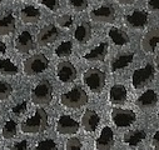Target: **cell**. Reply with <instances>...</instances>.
<instances>
[{"label": "cell", "instance_id": "1", "mask_svg": "<svg viewBox=\"0 0 159 150\" xmlns=\"http://www.w3.org/2000/svg\"><path fill=\"white\" fill-rule=\"evenodd\" d=\"M48 128V114L44 109H38L35 114L21 124V131L25 134L43 133Z\"/></svg>", "mask_w": 159, "mask_h": 150}, {"label": "cell", "instance_id": "2", "mask_svg": "<svg viewBox=\"0 0 159 150\" xmlns=\"http://www.w3.org/2000/svg\"><path fill=\"white\" fill-rule=\"evenodd\" d=\"M60 103L71 109H78L88 103V94L80 86H74L69 91L60 95Z\"/></svg>", "mask_w": 159, "mask_h": 150}, {"label": "cell", "instance_id": "3", "mask_svg": "<svg viewBox=\"0 0 159 150\" xmlns=\"http://www.w3.org/2000/svg\"><path fill=\"white\" fill-rule=\"evenodd\" d=\"M84 83L93 93H100L105 86V73L100 69L92 68L84 73Z\"/></svg>", "mask_w": 159, "mask_h": 150}, {"label": "cell", "instance_id": "4", "mask_svg": "<svg viewBox=\"0 0 159 150\" xmlns=\"http://www.w3.org/2000/svg\"><path fill=\"white\" fill-rule=\"evenodd\" d=\"M52 99H53V85L50 82L42 80L34 86L31 91V100L35 104L45 105V104H49Z\"/></svg>", "mask_w": 159, "mask_h": 150}, {"label": "cell", "instance_id": "5", "mask_svg": "<svg viewBox=\"0 0 159 150\" xmlns=\"http://www.w3.org/2000/svg\"><path fill=\"white\" fill-rule=\"evenodd\" d=\"M49 66V60L43 54H36L28 58L24 61V71L26 75H36L47 70Z\"/></svg>", "mask_w": 159, "mask_h": 150}, {"label": "cell", "instance_id": "6", "mask_svg": "<svg viewBox=\"0 0 159 150\" xmlns=\"http://www.w3.org/2000/svg\"><path fill=\"white\" fill-rule=\"evenodd\" d=\"M155 74V68L152 64H147L143 68H139L133 71L132 75V84L135 89H140L144 85H147L153 78Z\"/></svg>", "mask_w": 159, "mask_h": 150}, {"label": "cell", "instance_id": "7", "mask_svg": "<svg viewBox=\"0 0 159 150\" xmlns=\"http://www.w3.org/2000/svg\"><path fill=\"white\" fill-rule=\"evenodd\" d=\"M137 119L135 113L128 109H114L111 111V120L119 128H127Z\"/></svg>", "mask_w": 159, "mask_h": 150}, {"label": "cell", "instance_id": "8", "mask_svg": "<svg viewBox=\"0 0 159 150\" xmlns=\"http://www.w3.org/2000/svg\"><path fill=\"white\" fill-rule=\"evenodd\" d=\"M57 131L59 134H63V135H69V134H75L78 133L79 125L78 121H75V119H73L69 115H61L58 121H57Z\"/></svg>", "mask_w": 159, "mask_h": 150}, {"label": "cell", "instance_id": "9", "mask_svg": "<svg viewBox=\"0 0 159 150\" xmlns=\"http://www.w3.org/2000/svg\"><path fill=\"white\" fill-rule=\"evenodd\" d=\"M90 18L98 23H111L115 19V10L111 5H102L90 11Z\"/></svg>", "mask_w": 159, "mask_h": 150}, {"label": "cell", "instance_id": "10", "mask_svg": "<svg viewBox=\"0 0 159 150\" xmlns=\"http://www.w3.org/2000/svg\"><path fill=\"white\" fill-rule=\"evenodd\" d=\"M57 75L58 79L63 83H70L76 78V69L69 61H61L57 66Z\"/></svg>", "mask_w": 159, "mask_h": 150}, {"label": "cell", "instance_id": "11", "mask_svg": "<svg viewBox=\"0 0 159 150\" xmlns=\"http://www.w3.org/2000/svg\"><path fill=\"white\" fill-rule=\"evenodd\" d=\"M148 19H149V14L145 10H140V9H137L125 16L127 24L134 29H143L148 24Z\"/></svg>", "mask_w": 159, "mask_h": 150}, {"label": "cell", "instance_id": "12", "mask_svg": "<svg viewBox=\"0 0 159 150\" xmlns=\"http://www.w3.org/2000/svg\"><path fill=\"white\" fill-rule=\"evenodd\" d=\"M14 46H15V49H16L19 53H23V54L31 51V50L35 48V44H34V40H33L31 34H30L28 30L23 31V33L16 38V39H15Z\"/></svg>", "mask_w": 159, "mask_h": 150}, {"label": "cell", "instance_id": "13", "mask_svg": "<svg viewBox=\"0 0 159 150\" xmlns=\"http://www.w3.org/2000/svg\"><path fill=\"white\" fill-rule=\"evenodd\" d=\"M59 36V31L54 25L44 26L38 34V43L40 45H49L54 43Z\"/></svg>", "mask_w": 159, "mask_h": 150}, {"label": "cell", "instance_id": "14", "mask_svg": "<svg viewBox=\"0 0 159 150\" xmlns=\"http://www.w3.org/2000/svg\"><path fill=\"white\" fill-rule=\"evenodd\" d=\"M113 145H114L113 130L109 126H105L95 141V148L97 150H111Z\"/></svg>", "mask_w": 159, "mask_h": 150}, {"label": "cell", "instance_id": "15", "mask_svg": "<svg viewBox=\"0 0 159 150\" xmlns=\"http://www.w3.org/2000/svg\"><path fill=\"white\" fill-rule=\"evenodd\" d=\"M100 121V117L95 110L88 109L82 117V125L87 131H95Z\"/></svg>", "mask_w": 159, "mask_h": 150}, {"label": "cell", "instance_id": "16", "mask_svg": "<svg viewBox=\"0 0 159 150\" xmlns=\"http://www.w3.org/2000/svg\"><path fill=\"white\" fill-rule=\"evenodd\" d=\"M127 89L124 85H120V84H116V85H113L110 91H109V100L111 104H115V105H122L127 101Z\"/></svg>", "mask_w": 159, "mask_h": 150}, {"label": "cell", "instance_id": "17", "mask_svg": "<svg viewBox=\"0 0 159 150\" xmlns=\"http://www.w3.org/2000/svg\"><path fill=\"white\" fill-rule=\"evenodd\" d=\"M92 36V25L88 21H82L74 31V38L79 44H85Z\"/></svg>", "mask_w": 159, "mask_h": 150}, {"label": "cell", "instance_id": "18", "mask_svg": "<svg viewBox=\"0 0 159 150\" xmlns=\"http://www.w3.org/2000/svg\"><path fill=\"white\" fill-rule=\"evenodd\" d=\"M107 53H108V44L107 43H102L98 46H95L94 49H92L88 53H85L83 55V58L85 60H89V61H95V60L97 61H102L107 56Z\"/></svg>", "mask_w": 159, "mask_h": 150}, {"label": "cell", "instance_id": "19", "mask_svg": "<svg viewBox=\"0 0 159 150\" xmlns=\"http://www.w3.org/2000/svg\"><path fill=\"white\" fill-rule=\"evenodd\" d=\"M15 30V16L11 11H8L0 18V35H9Z\"/></svg>", "mask_w": 159, "mask_h": 150}, {"label": "cell", "instance_id": "20", "mask_svg": "<svg viewBox=\"0 0 159 150\" xmlns=\"http://www.w3.org/2000/svg\"><path fill=\"white\" fill-rule=\"evenodd\" d=\"M40 16H42L40 10L35 7H31V5L23 8L20 11V18L25 24H34L40 19Z\"/></svg>", "mask_w": 159, "mask_h": 150}, {"label": "cell", "instance_id": "21", "mask_svg": "<svg viewBox=\"0 0 159 150\" xmlns=\"http://www.w3.org/2000/svg\"><path fill=\"white\" fill-rule=\"evenodd\" d=\"M108 35H109V38L111 39V42H113L115 45H118V46L127 45V44L129 43V40H130V39H129V35H128L125 31L120 30L119 28H115V26H113V28L109 29Z\"/></svg>", "mask_w": 159, "mask_h": 150}, {"label": "cell", "instance_id": "22", "mask_svg": "<svg viewBox=\"0 0 159 150\" xmlns=\"http://www.w3.org/2000/svg\"><path fill=\"white\" fill-rule=\"evenodd\" d=\"M158 39H159V33L158 30H152L148 31L144 38H143V42H142V48L145 53H153L157 48L158 44Z\"/></svg>", "mask_w": 159, "mask_h": 150}, {"label": "cell", "instance_id": "23", "mask_svg": "<svg viewBox=\"0 0 159 150\" xmlns=\"http://www.w3.org/2000/svg\"><path fill=\"white\" fill-rule=\"evenodd\" d=\"M157 93L152 89L144 91L138 99H137V105L142 109H148V108H152L157 104Z\"/></svg>", "mask_w": 159, "mask_h": 150}, {"label": "cell", "instance_id": "24", "mask_svg": "<svg viewBox=\"0 0 159 150\" xmlns=\"http://www.w3.org/2000/svg\"><path fill=\"white\" fill-rule=\"evenodd\" d=\"M133 59H134L133 53H127V54H122V55L116 56L111 61V71H118V70H122V69L129 66L132 64Z\"/></svg>", "mask_w": 159, "mask_h": 150}, {"label": "cell", "instance_id": "25", "mask_svg": "<svg viewBox=\"0 0 159 150\" xmlns=\"http://www.w3.org/2000/svg\"><path fill=\"white\" fill-rule=\"evenodd\" d=\"M147 134L144 130H132V131H128L125 133L124 138H123V141L130 146H135L138 144H140L144 139H145Z\"/></svg>", "mask_w": 159, "mask_h": 150}, {"label": "cell", "instance_id": "26", "mask_svg": "<svg viewBox=\"0 0 159 150\" xmlns=\"http://www.w3.org/2000/svg\"><path fill=\"white\" fill-rule=\"evenodd\" d=\"M19 69L11 59H0V74L2 75L11 77V75H16Z\"/></svg>", "mask_w": 159, "mask_h": 150}, {"label": "cell", "instance_id": "27", "mask_svg": "<svg viewBox=\"0 0 159 150\" xmlns=\"http://www.w3.org/2000/svg\"><path fill=\"white\" fill-rule=\"evenodd\" d=\"M71 50H73V44H71V42L66 40V42H63L55 49V54L59 58H65V56H69L71 54Z\"/></svg>", "mask_w": 159, "mask_h": 150}, {"label": "cell", "instance_id": "28", "mask_svg": "<svg viewBox=\"0 0 159 150\" xmlns=\"http://www.w3.org/2000/svg\"><path fill=\"white\" fill-rule=\"evenodd\" d=\"M3 136L5 139H11L15 136L16 134V123L14 120H8L5 124H4V128H3V131H2Z\"/></svg>", "mask_w": 159, "mask_h": 150}, {"label": "cell", "instance_id": "29", "mask_svg": "<svg viewBox=\"0 0 159 150\" xmlns=\"http://www.w3.org/2000/svg\"><path fill=\"white\" fill-rule=\"evenodd\" d=\"M34 150H57V144L53 139H45L39 141L35 145Z\"/></svg>", "mask_w": 159, "mask_h": 150}, {"label": "cell", "instance_id": "30", "mask_svg": "<svg viewBox=\"0 0 159 150\" xmlns=\"http://www.w3.org/2000/svg\"><path fill=\"white\" fill-rule=\"evenodd\" d=\"M13 93V86L7 83V82H2L0 80V100L8 99Z\"/></svg>", "mask_w": 159, "mask_h": 150}, {"label": "cell", "instance_id": "31", "mask_svg": "<svg viewBox=\"0 0 159 150\" xmlns=\"http://www.w3.org/2000/svg\"><path fill=\"white\" fill-rule=\"evenodd\" d=\"M69 7L75 11H82L88 8V0H69Z\"/></svg>", "mask_w": 159, "mask_h": 150}, {"label": "cell", "instance_id": "32", "mask_svg": "<svg viewBox=\"0 0 159 150\" xmlns=\"http://www.w3.org/2000/svg\"><path fill=\"white\" fill-rule=\"evenodd\" d=\"M57 23H58V25H59L60 28L68 29V28H70L71 24H73V16H71L70 14H64V15H61V16H59V18L57 19Z\"/></svg>", "mask_w": 159, "mask_h": 150}, {"label": "cell", "instance_id": "33", "mask_svg": "<svg viewBox=\"0 0 159 150\" xmlns=\"http://www.w3.org/2000/svg\"><path fill=\"white\" fill-rule=\"evenodd\" d=\"M65 150H82V141L78 138H70L65 143Z\"/></svg>", "mask_w": 159, "mask_h": 150}, {"label": "cell", "instance_id": "34", "mask_svg": "<svg viewBox=\"0 0 159 150\" xmlns=\"http://www.w3.org/2000/svg\"><path fill=\"white\" fill-rule=\"evenodd\" d=\"M40 4H43L45 8H48L52 11H55L60 7V0H39Z\"/></svg>", "mask_w": 159, "mask_h": 150}, {"label": "cell", "instance_id": "35", "mask_svg": "<svg viewBox=\"0 0 159 150\" xmlns=\"http://www.w3.org/2000/svg\"><path fill=\"white\" fill-rule=\"evenodd\" d=\"M11 111L14 113V114H16V115L25 113L26 111V101H21L19 104H16L14 108H11Z\"/></svg>", "mask_w": 159, "mask_h": 150}, {"label": "cell", "instance_id": "36", "mask_svg": "<svg viewBox=\"0 0 159 150\" xmlns=\"http://www.w3.org/2000/svg\"><path fill=\"white\" fill-rule=\"evenodd\" d=\"M10 149H11V150H28V141H26V140L18 141V143H15Z\"/></svg>", "mask_w": 159, "mask_h": 150}, {"label": "cell", "instance_id": "37", "mask_svg": "<svg viewBox=\"0 0 159 150\" xmlns=\"http://www.w3.org/2000/svg\"><path fill=\"white\" fill-rule=\"evenodd\" d=\"M148 7L152 9V10H158L159 9V0H149L148 2Z\"/></svg>", "mask_w": 159, "mask_h": 150}, {"label": "cell", "instance_id": "38", "mask_svg": "<svg viewBox=\"0 0 159 150\" xmlns=\"http://www.w3.org/2000/svg\"><path fill=\"white\" fill-rule=\"evenodd\" d=\"M152 141H153V145H154L155 150H158V149H159V133H158V131H155V133H154Z\"/></svg>", "mask_w": 159, "mask_h": 150}, {"label": "cell", "instance_id": "39", "mask_svg": "<svg viewBox=\"0 0 159 150\" xmlns=\"http://www.w3.org/2000/svg\"><path fill=\"white\" fill-rule=\"evenodd\" d=\"M116 2L120 4H124V5H129V4H133L135 0H116Z\"/></svg>", "mask_w": 159, "mask_h": 150}, {"label": "cell", "instance_id": "40", "mask_svg": "<svg viewBox=\"0 0 159 150\" xmlns=\"http://www.w3.org/2000/svg\"><path fill=\"white\" fill-rule=\"evenodd\" d=\"M5 51H7V45L3 42H0V53H5Z\"/></svg>", "mask_w": 159, "mask_h": 150}, {"label": "cell", "instance_id": "41", "mask_svg": "<svg viewBox=\"0 0 159 150\" xmlns=\"http://www.w3.org/2000/svg\"><path fill=\"white\" fill-rule=\"evenodd\" d=\"M0 117H2V110H0Z\"/></svg>", "mask_w": 159, "mask_h": 150}, {"label": "cell", "instance_id": "42", "mask_svg": "<svg viewBox=\"0 0 159 150\" xmlns=\"http://www.w3.org/2000/svg\"><path fill=\"white\" fill-rule=\"evenodd\" d=\"M0 3H2V0H0Z\"/></svg>", "mask_w": 159, "mask_h": 150}]
</instances>
